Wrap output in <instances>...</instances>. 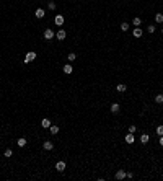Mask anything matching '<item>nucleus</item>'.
Instances as JSON below:
<instances>
[{
  "mask_svg": "<svg viewBox=\"0 0 163 181\" xmlns=\"http://www.w3.org/2000/svg\"><path fill=\"white\" fill-rule=\"evenodd\" d=\"M54 38H55V33H54L52 29H46V31H44V39L49 41V39H54Z\"/></svg>",
  "mask_w": 163,
  "mask_h": 181,
  "instance_id": "1",
  "label": "nucleus"
},
{
  "mask_svg": "<svg viewBox=\"0 0 163 181\" xmlns=\"http://www.w3.org/2000/svg\"><path fill=\"white\" fill-rule=\"evenodd\" d=\"M34 59H36V52H28L26 57H25V64H29V62H33Z\"/></svg>",
  "mask_w": 163,
  "mask_h": 181,
  "instance_id": "2",
  "label": "nucleus"
},
{
  "mask_svg": "<svg viewBox=\"0 0 163 181\" xmlns=\"http://www.w3.org/2000/svg\"><path fill=\"white\" fill-rule=\"evenodd\" d=\"M65 36H67L65 29H59V31H57V34H55V38H57L59 41H64V39H65Z\"/></svg>",
  "mask_w": 163,
  "mask_h": 181,
  "instance_id": "3",
  "label": "nucleus"
},
{
  "mask_svg": "<svg viewBox=\"0 0 163 181\" xmlns=\"http://www.w3.org/2000/svg\"><path fill=\"white\" fill-rule=\"evenodd\" d=\"M119 111H121V104L119 103H113V104H111V113L117 114Z\"/></svg>",
  "mask_w": 163,
  "mask_h": 181,
  "instance_id": "4",
  "label": "nucleus"
},
{
  "mask_svg": "<svg viewBox=\"0 0 163 181\" xmlns=\"http://www.w3.org/2000/svg\"><path fill=\"white\" fill-rule=\"evenodd\" d=\"M34 16H36V18H44V16H46V12H44L43 8H38L36 12H34Z\"/></svg>",
  "mask_w": 163,
  "mask_h": 181,
  "instance_id": "5",
  "label": "nucleus"
},
{
  "mask_svg": "<svg viewBox=\"0 0 163 181\" xmlns=\"http://www.w3.org/2000/svg\"><path fill=\"white\" fill-rule=\"evenodd\" d=\"M54 21H55V25H57V26H62V25H64V16H62V15H55Z\"/></svg>",
  "mask_w": 163,
  "mask_h": 181,
  "instance_id": "6",
  "label": "nucleus"
},
{
  "mask_svg": "<svg viewBox=\"0 0 163 181\" xmlns=\"http://www.w3.org/2000/svg\"><path fill=\"white\" fill-rule=\"evenodd\" d=\"M114 178H116V179H124V178H126V171H124V170H119V171H116Z\"/></svg>",
  "mask_w": 163,
  "mask_h": 181,
  "instance_id": "7",
  "label": "nucleus"
},
{
  "mask_svg": "<svg viewBox=\"0 0 163 181\" xmlns=\"http://www.w3.org/2000/svg\"><path fill=\"white\" fill-rule=\"evenodd\" d=\"M55 170L62 173L65 170V162H57V163H55Z\"/></svg>",
  "mask_w": 163,
  "mask_h": 181,
  "instance_id": "8",
  "label": "nucleus"
},
{
  "mask_svg": "<svg viewBox=\"0 0 163 181\" xmlns=\"http://www.w3.org/2000/svg\"><path fill=\"white\" fill-rule=\"evenodd\" d=\"M43 148H44V150H52V148H54V144H52V142H49V140H46V142L43 144Z\"/></svg>",
  "mask_w": 163,
  "mask_h": 181,
  "instance_id": "9",
  "label": "nucleus"
},
{
  "mask_svg": "<svg viewBox=\"0 0 163 181\" xmlns=\"http://www.w3.org/2000/svg\"><path fill=\"white\" fill-rule=\"evenodd\" d=\"M41 126H43L44 129H49V127H51V121L47 119V117H44V119L41 121Z\"/></svg>",
  "mask_w": 163,
  "mask_h": 181,
  "instance_id": "10",
  "label": "nucleus"
},
{
  "mask_svg": "<svg viewBox=\"0 0 163 181\" xmlns=\"http://www.w3.org/2000/svg\"><path fill=\"white\" fill-rule=\"evenodd\" d=\"M134 140H136L134 134H132V132H129V134L126 135V142H127V144H134Z\"/></svg>",
  "mask_w": 163,
  "mask_h": 181,
  "instance_id": "11",
  "label": "nucleus"
},
{
  "mask_svg": "<svg viewBox=\"0 0 163 181\" xmlns=\"http://www.w3.org/2000/svg\"><path fill=\"white\" fill-rule=\"evenodd\" d=\"M142 34H144L142 28H139V26H136V28H134V36H136V38H140Z\"/></svg>",
  "mask_w": 163,
  "mask_h": 181,
  "instance_id": "12",
  "label": "nucleus"
},
{
  "mask_svg": "<svg viewBox=\"0 0 163 181\" xmlns=\"http://www.w3.org/2000/svg\"><path fill=\"white\" fill-rule=\"evenodd\" d=\"M16 145L23 148V147H25V145H26V139H25V137H20L18 140H16Z\"/></svg>",
  "mask_w": 163,
  "mask_h": 181,
  "instance_id": "13",
  "label": "nucleus"
},
{
  "mask_svg": "<svg viewBox=\"0 0 163 181\" xmlns=\"http://www.w3.org/2000/svg\"><path fill=\"white\" fill-rule=\"evenodd\" d=\"M148 140H150V135H148V134H142L140 135V142H142V144H147Z\"/></svg>",
  "mask_w": 163,
  "mask_h": 181,
  "instance_id": "14",
  "label": "nucleus"
},
{
  "mask_svg": "<svg viewBox=\"0 0 163 181\" xmlns=\"http://www.w3.org/2000/svg\"><path fill=\"white\" fill-rule=\"evenodd\" d=\"M64 72H65V74H69V75H70V74H72V72H74V67H72V65H70V64H67V65H64Z\"/></svg>",
  "mask_w": 163,
  "mask_h": 181,
  "instance_id": "15",
  "label": "nucleus"
},
{
  "mask_svg": "<svg viewBox=\"0 0 163 181\" xmlns=\"http://www.w3.org/2000/svg\"><path fill=\"white\" fill-rule=\"evenodd\" d=\"M116 90H117V92H119V93H124V92H126V90H127V86L124 85V83H119V85L116 86Z\"/></svg>",
  "mask_w": 163,
  "mask_h": 181,
  "instance_id": "16",
  "label": "nucleus"
},
{
  "mask_svg": "<svg viewBox=\"0 0 163 181\" xmlns=\"http://www.w3.org/2000/svg\"><path fill=\"white\" fill-rule=\"evenodd\" d=\"M49 132H51L52 135H55V134L59 132V127H57V126H52V124H51V127H49Z\"/></svg>",
  "mask_w": 163,
  "mask_h": 181,
  "instance_id": "17",
  "label": "nucleus"
},
{
  "mask_svg": "<svg viewBox=\"0 0 163 181\" xmlns=\"http://www.w3.org/2000/svg\"><path fill=\"white\" fill-rule=\"evenodd\" d=\"M155 21L157 23H163V15L161 13H157V15H155Z\"/></svg>",
  "mask_w": 163,
  "mask_h": 181,
  "instance_id": "18",
  "label": "nucleus"
},
{
  "mask_svg": "<svg viewBox=\"0 0 163 181\" xmlns=\"http://www.w3.org/2000/svg\"><path fill=\"white\" fill-rule=\"evenodd\" d=\"M140 23H142V20L139 18V16H136V18L132 20V25H134V26H140Z\"/></svg>",
  "mask_w": 163,
  "mask_h": 181,
  "instance_id": "19",
  "label": "nucleus"
},
{
  "mask_svg": "<svg viewBox=\"0 0 163 181\" xmlns=\"http://www.w3.org/2000/svg\"><path fill=\"white\" fill-rule=\"evenodd\" d=\"M67 57H69V62H74L75 59H77V55H75V52H69Z\"/></svg>",
  "mask_w": 163,
  "mask_h": 181,
  "instance_id": "20",
  "label": "nucleus"
},
{
  "mask_svg": "<svg viewBox=\"0 0 163 181\" xmlns=\"http://www.w3.org/2000/svg\"><path fill=\"white\" fill-rule=\"evenodd\" d=\"M155 101H157V103H163V95H161V93H160V95H157V96H155Z\"/></svg>",
  "mask_w": 163,
  "mask_h": 181,
  "instance_id": "21",
  "label": "nucleus"
},
{
  "mask_svg": "<svg viewBox=\"0 0 163 181\" xmlns=\"http://www.w3.org/2000/svg\"><path fill=\"white\" fill-rule=\"evenodd\" d=\"M121 29L127 31V29H129V23H121Z\"/></svg>",
  "mask_w": 163,
  "mask_h": 181,
  "instance_id": "22",
  "label": "nucleus"
},
{
  "mask_svg": "<svg viewBox=\"0 0 163 181\" xmlns=\"http://www.w3.org/2000/svg\"><path fill=\"white\" fill-rule=\"evenodd\" d=\"M3 155H5V157H12V155H13V152H12V148H7V150H5V152H3Z\"/></svg>",
  "mask_w": 163,
  "mask_h": 181,
  "instance_id": "23",
  "label": "nucleus"
},
{
  "mask_svg": "<svg viewBox=\"0 0 163 181\" xmlns=\"http://www.w3.org/2000/svg\"><path fill=\"white\" fill-rule=\"evenodd\" d=\"M157 134L158 135H163V126H158L157 127Z\"/></svg>",
  "mask_w": 163,
  "mask_h": 181,
  "instance_id": "24",
  "label": "nucleus"
},
{
  "mask_svg": "<svg viewBox=\"0 0 163 181\" xmlns=\"http://www.w3.org/2000/svg\"><path fill=\"white\" fill-rule=\"evenodd\" d=\"M147 31H148V33H155V26H153V25L147 26Z\"/></svg>",
  "mask_w": 163,
  "mask_h": 181,
  "instance_id": "25",
  "label": "nucleus"
},
{
  "mask_svg": "<svg viewBox=\"0 0 163 181\" xmlns=\"http://www.w3.org/2000/svg\"><path fill=\"white\" fill-rule=\"evenodd\" d=\"M47 7H49L51 10H55V3L54 2H49V5H47Z\"/></svg>",
  "mask_w": 163,
  "mask_h": 181,
  "instance_id": "26",
  "label": "nucleus"
},
{
  "mask_svg": "<svg viewBox=\"0 0 163 181\" xmlns=\"http://www.w3.org/2000/svg\"><path fill=\"white\" fill-rule=\"evenodd\" d=\"M126 178H134V173H131V171H126Z\"/></svg>",
  "mask_w": 163,
  "mask_h": 181,
  "instance_id": "27",
  "label": "nucleus"
},
{
  "mask_svg": "<svg viewBox=\"0 0 163 181\" xmlns=\"http://www.w3.org/2000/svg\"><path fill=\"white\" fill-rule=\"evenodd\" d=\"M136 131H137V129H136V126H131V127H129V132H132V134H134Z\"/></svg>",
  "mask_w": 163,
  "mask_h": 181,
  "instance_id": "28",
  "label": "nucleus"
},
{
  "mask_svg": "<svg viewBox=\"0 0 163 181\" xmlns=\"http://www.w3.org/2000/svg\"><path fill=\"white\" fill-rule=\"evenodd\" d=\"M160 145L163 147V135H160Z\"/></svg>",
  "mask_w": 163,
  "mask_h": 181,
  "instance_id": "29",
  "label": "nucleus"
},
{
  "mask_svg": "<svg viewBox=\"0 0 163 181\" xmlns=\"http://www.w3.org/2000/svg\"><path fill=\"white\" fill-rule=\"evenodd\" d=\"M161 31H163V29H161Z\"/></svg>",
  "mask_w": 163,
  "mask_h": 181,
  "instance_id": "30",
  "label": "nucleus"
}]
</instances>
